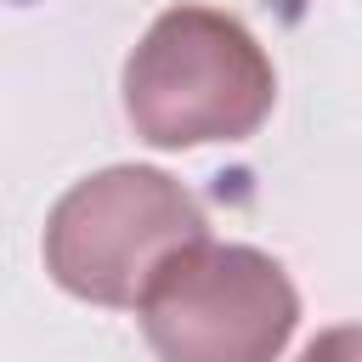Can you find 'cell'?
Wrapping results in <instances>:
<instances>
[{"label": "cell", "instance_id": "obj_3", "mask_svg": "<svg viewBox=\"0 0 362 362\" xmlns=\"http://www.w3.org/2000/svg\"><path fill=\"white\" fill-rule=\"evenodd\" d=\"M158 362H277L300 328L288 272L255 243L181 249L136 305Z\"/></svg>", "mask_w": 362, "mask_h": 362}, {"label": "cell", "instance_id": "obj_4", "mask_svg": "<svg viewBox=\"0 0 362 362\" xmlns=\"http://www.w3.org/2000/svg\"><path fill=\"white\" fill-rule=\"evenodd\" d=\"M294 362H362V322H334V328H322Z\"/></svg>", "mask_w": 362, "mask_h": 362}, {"label": "cell", "instance_id": "obj_2", "mask_svg": "<svg viewBox=\"0 0 362 362\" xmlns=\"http://www.w3.org/2000/svg\"><path fill=\"white\" fill-rule=\"evenodd\" d=\"M209 238L204 204L153 164H107L74 181L45 215V272L62 294L136 311L153 277Z\"/></svg>", "mask_w": 362, "mask_h": 362}, {"label": "cell", "instance_id": "obj_5", "mask_svg": "<svg viewBox=\"0 0 362 362\" xmlns=\"http://www.w3.org/2000/svg\"><path fill=\"white\" fill-rule=\"evenodd\" d=\"M17 6H28V0H17Z\"/></svg>", "mask_w": 362, "mask_h": 362}, {"label": "cell", "instance_id": "obj_1", "mask_svg": "<svg viewBox=\"0 0 362 362\" xmlns=\"http://www.w3.org/2000/svg\"><path fill=\"white\" fill-rule=\"evenodd\" d=\"M277 107V68L243 17L170 6L124 57V119L147 147L249 141Z\"/></svg>", "mask_w": 362, "mask_h": 362}]
</instances>
